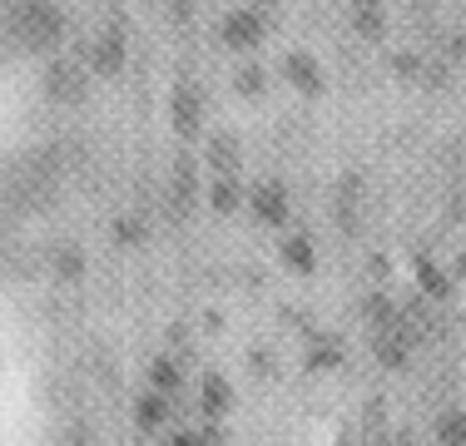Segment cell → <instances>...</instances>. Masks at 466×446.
<instances>
[{"instance_id":"cell-1","label":"cell","mask_w":466,"mask_h":446,"mask_svg":"<svg viewBox=\"0 0 466 446\" xmlns=\"http://www.w3.org/2000/svg\"><path fill=\"white\" fill-rule=\"evenodd\" d=\"M60 208V149H20L0 164V214L15 223Z\"/></svg>"},{"instance_id":"cell-2","label":"cell","mask_w":466,"mask_h":446,"mask_svg":"<svg viewBox=\"0 0 466 446\" xmlns=\"http://www.w3.org/2000/svg\"><path fill=\"white\" fill-rule=\"evenodd\" d=\"M65 45V15L50 0H10L0 20V50L10 55H35L46 60Z\"/></svg>"},{"instance_id":"cell-3","label":"cell","mask_w":466,"mask_h":446,"mask_svg":"<svg viewBox=\"0 0 466 446\" xmlns=\"http://www.w3.org/2000/svg\"><path fill=\"white\" fill-rule=\"evenodd\" d=\"M159 204L169 223H188L204 204V174H198V159L188 149H179L164 169V188H159Z\"/></svg>"},{"instance_id":"cell-4","label":"cell","mask_w":466,"mask_h":446,"mask_svg":"<svg viewBox=\"0 0 466 446\" xmlns=\"http://www.w3.org/2000/svg\"><path fill=\"white\" fill-rule=\"evenodd\" d=\"M40 95L50 99V105H85V95H90V70H85L80 60H50L46 75H40Z\"/></svg>"},{"instance_id":"cell-5","label":"cell","mask_w":466,"mask_h":446,"mask_svg":"<svg viewBox=\"0 0 466 446\" xmlns=\"http://www.w3.org/2000/svg\"><path fill=\"white\" fill-rule=\"evenodd\" d=\"M204 109H208L204 89H198L194 80H174V89H169V125H174V134H179L184 144L204 139Z\"/></svg>"},{"instance_id":"cell-6","label":"cell","mask_w":466,"mask_h":446,"mask_svg":"<svg viewBox=\"0 0 466 446\" xmlns=\"http://www.w3.org/2000/svg\"><path fill=\"white\" fill-rule=\"evenodd\" d=\"M125 55H129L125 30L109 25V30H95V35H90V45H85V55H80V65H85L90 75H99V80H115V75L125 70Z\"/></svg>"},{"instance_id":"cell-7","label":"cell","mask_w":466,"mask_h":446,"mask_svg":"<svg viewBox=\"0 0 466 446\" xmlns=\"http://www.w3.org/2000/svg\"><path fill=\"white\" fill-rule=\"evenodd\" d=\"M0 278L10 283H35L46 278V248H35L30 238H0Z\"/></svg>"},{"instance_id":"cell-8","label":"cell","mask_w":466,"mask_h":446,"mask_svg":"<svg viewBox=\"0 0 466 446\" xmlns=\"http://www.w3.org/2000/svg\"><path fill=\"white\" fill-rule=\"evenodd\" d=\"M85 273H90V258H85V248L75 238H55L46 248V278L55 288H80Z\"/></svg>"},{"instance_id":"cell-9","label":"cell","mask_w":466,"mask_h":446,"mask_svg":"<svg viewBox=\"0 0 466 446\" xmlns=\"http://www.w3.org/2000/svg\"><path fill=\"white\" fill-rule=\"evenodd\" d=\"M204 164L214 174H224V178H238L243 169V149H238V134H228V129H214L204 139Z\"/></svg>"},{"instance_id":"cell-10","label":"cell","mask_w":466,"mask_h":446,"mask_svg":"<svg viewBox=\"0 0 466 446\" xmlns=\"http://www.w3.org/2000/svg\"><path fill=\"white\" fill-rule=\"evenodd\" d=\"M248 204H253V214H258V223L283 228V218H288V188L279 184V178H263V184H253V188H248Z\"/></svg>"},{"instance_id":"cell-11","label":"cell","mask_w":466,"mask_h":446,"mask_svg":"<svg viewBox=\"0 0 466 446\" xmlns=\"http://www.w3.org/2000/svg\"><path fill=\"white\" fill-rule=\"evenodd\" d=\"M218 35H224L228 50H258V40H263L258 10H228L224 25H218Z\"/></svg>"},{"instance_id":"cell-12","label":"cell","mask_w":466,"mask_h":446,"mask_svg":"<svg viewBox=\"0 0 466 446\" xmlns=\"http://www.w3.org/2000/svg\"><path fill=\"white\" fill-rule=\"evenodd\" d=\"M283 80L293 85L298 95H323V65L308 50H293V55H283Z\"/></svg>"},{"instance_id":"cell-13","label":"cell","mask_w":466,"mask_h":446,"mask_svg":"<svg viewBox=\"0 0 466 446\" xmlns=\"http://www.w3.org/2000/svg\"><path fill=\"white\" fill-rule=\"evenodd\" d=\"M46 401H50V411H55L60 421L85 417V382H75V377H55L50 392H46Z\"/></svg>"},{"instance_id":"cell-14","label":"cell","mask_w":466,"mask_h":446,"mask_svg":"<svg viewBox=\"0 0 466 446\" xmlns=\"http://www.w3.org/2000/svg\"><path fill=\"white\" fill-rule=\"evenodd\" d=\"M228 407H233V387L218 372H204V382H198V411H204V421H218Z\"/></svg>"},{"instance_id":"cell-15","label":"cell","mask_w":466,"mask_h":446,"mask_svg":"<svg viewBox=\"0 0 466 446\" xmlns=\"http://www.w3.org/2000/svg\"><path fill=\"white\" fill-rule=\"evenodd\" d=\"M149 392H164V397H179L184 392V362L179 357H169V352H159L149 362Z\"/></svg>"},{"instance_id":"cell-16","label":"cell","mask_w":466,"mask_h":446,"mask_svg":"<svg viewBox=\"0 0 466 446\" xmlns=\"http://www.w3.org/2000/svg\"><path fill=\"white\" fill-rule=\"evenodd\" d=\"M279 258H283V268H293V273H313L318 268V253H313V238H308V233H283Z\"/></svg>"},{"instance_id":"cell-17","label":"cell","mask_w":466,"mask_h":446,"mask_svg":"<svg viewBox=\"0 0 466 446\" xmlns=\"http://www.w3.org/2000/svg\"><path fill=\"white\" fill-rule=\"evenodd\" d=\"M169 407H174V401L164 392H149V387H144L139 401H135V427L139 431H159L164 421H169Z\"/></svg>"},{"instance_id":"cell-18","label":"cell","mask_w":466,"mask_h":446,"mask_svg":"<svg viewBox=\"0 0 466 446\" xmlns=\"http://www.w3.org/2000/svg\"><path fill=\"white\" fill-rule=\"evenodd\" d=\"M204 194H208V208H214V214H233V208H238L243 198H248V194H243V184H238V178H224V174H214V178H208V188H204Z\"/></svg>"},{"instance_id":"cell-19","label":"cell","mask_w":466,"mask_h":446,"mask_svg":"<svg viewBox=\"0 0 466 446\" xmlns=\"http://www.w3.org/2000/svg\"><path fill=\"white\" fill-rule=\"evenodd\" d=\"M342 362V338L338 332H313V338H308V367H338Z\"/></svg>"},{"instance_id":"cell-20","label":"cell","mask_w":466,"mask_h":446,"mask_svg":"<svg viewBox=\"0 0 466 446\" xmlns=\"http://www.w3.org/2000/svg\"><path fill=\"white\" fill-rule=\"evenodd\" d=\"M358 198H362V178L348 174L338 184V218H342V228H348V233H358Z\"/></svg>"},{"instance_id":"cell-21","label":"cell","mask_w":466,"mask_h":446,"mask_svg":"<svg viewBox=\"0 0 466 446\" xmlns=\"http://www.w3.org/2000/svg\"><path fill=\"white\" fill-rule=\"evenodd\" d=\"M50 446H99V431L85 417H70V421H60V427H55Z\"/></svg>"},{"instance_id":"cell-22","label":"cell","mask_w":466,"mask_h":446,"mask_svg":"<svg viewBox=\"0 0 466 446\" xmlns=\"http://www.w3.org/2000/svg\"><path fill=\"white\" fill-rule=\"evenodd\" d=\"M109 233H115L119 248H139V243L149 238V223H144V214H119L109 223Z\"/></svg>"},{"instance_id":"cell-23","label":"cell","mask_w":466,"mask_h":446,"mask_svg":"<svg viewBox=\"0 0 466 446\" xmlns=\"http://www.w3.org/2000/svg\"><path fill=\"white\" fill-rule=\"evenodd\" d=\"M431 431H437L441 446H466V411H441Z\"/></svg>"},{"instance_id":"cell-24","label":"cell","mask_w":466,"mask_h":446,"mask_svg":"<svg viewBox=\"0 0 466 446\" xmlns=\"http://www.w3.org/2000/svg\"><path fill=\"white\" fill-rule=\"evenodd\" d=\"M233 89H238L243 99H258L263 89H268V75H263L258 65H238V70H233Z\"/></svg>"},{"instance_id":"cell-25","label":"cell","mask_w":466,"mask_h":446,"mask_svg":"<svg viewBox=\"0 0 466 446\" xmlns=\"http://www.w3.org/2000/svg\"><path fill=\"white\" fill-rule=\"evenodd\" d=\"M417 283H421V293H431V298H447L451 293V278L441 273L437 263H427V258L417 263Z\"/></svg>"},{"instance_id":"cell-26","label":"cell","mask_w":466,"mask_h":446,"mask_svg":"<svg viewBox=\"0 0 466 446\" xmlns=\"http://www.w3.org/2000/svg\"><path fill=\"white\" fill-rule=\"evenodd\" d=\"M352 30H358L362 40H382V10H358V15H352Z\"/></svg>"},{"instance_id":"cell-27","label":"cell","mask_w":466,"mask_h":446,"mask_svg":"<svg viewBox=\"0 0 466 446\" xmlns=\"http://www.w3.org/2000/svg\"><path fill=\"white\" fill-rule=\"evenodd\" d=\"M248 367H253V377H273V357H268V348H253V352H248Z\"/></svg>"},{"instance_id":"cell-28","label":"cell","mask_w":466,"mask_h":446,"mask_svg":"<svg viewBox=\"0 0 466 446\" xmlns=\"http://www.w3.org/2000/svg\"><path fill=\"white\" fill-rule=\"evenodd\" d=\"M397 75H402V80H417V70H421V60H417V55H397Z\"/></svg>"},{"instance_id":"cell-29","label":"cell","mask_w":466,"mask_h":446,"mask_svg":"<svg viewBox=\"0 0 466 446\" xmlns=\"http://www.w3.org/2000/svg\"><path fill=\"white\" fill-rule=\"evenodd\" d=\"M169 446H204V437H198V431H174Z\"/></svg>"},{"instance_id":"cell-30","label":"cell","mask_w":466,"mask_h":446,"mask_svg":"<svg viewBox=\"0 0 466 446\" xmlns=\"http://www.w3.org/2000/svg\"><path fill=\"white\" fill-rule=\"evenodd\" d=\"M358 10H382V0H352Z\"/></svg>"},{"instance_id":"cell-31","label":"cell","mask_w":466,"mask_h":446,"mask_svg":"<svg viewBox=\"0 0 466 446\" xmlns=\"http://www.w3.org/2000/svg\"><path fill=\"white\" fill-rule=\"evenodd\" d=\"M457 273H461V278H466V253H461V263H457Z\"/></svg>"},{"instance_id":"cell-32","label":"cell","mask_w":466,"mask_h":446,"mask_svg":"<svg viewBox=\"0 0 466 446\" xmlns=\"http://www.w3.org/2000/svg\"><path fill=\"white\" fill-rule=\"evenodd\" d=\"M253 5H279V0H253Z\"/></svg>"},{"instance_id":"cell-33","label":"cell","mask_w":466,"mask_h":446,"mask_svg":"<svg viewBox=\"0 0 466 446\" xmlns=\"http://www.w3.org/2000/svg\"><path fill=\"white\" fill-rule=\"evenodd\" d=\"M348 446H352V441H348Z\"/></svg>"}]
</instances>
